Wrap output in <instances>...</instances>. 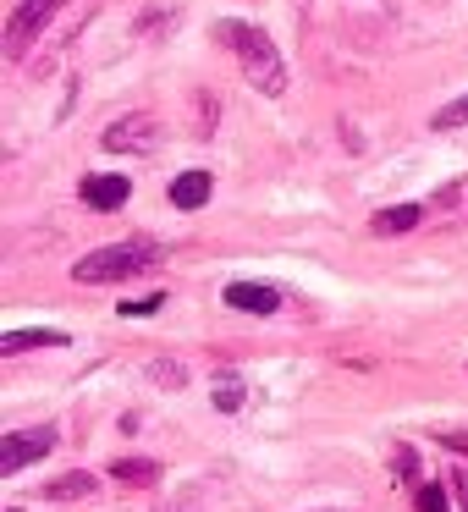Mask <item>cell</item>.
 I'll list each match as a JSON object with an SVG mask.
<instances>
[{
    "label": "cell",
    "instance_id": "9a60e30c",
    "mask_svg": "<svg viewBox=\"0 0 468 512\" xmlns=\"http://www.w3.org/2000/svg\"><path fill=\"white\" fill-rule=\"evenodd\" d=\"M413 512H446V485H419Z\"/></svg>",
    "mask_w": 468,
    "mask_h": 512
},
{
    "label": "cell",
    "instance_id": "2e32d148",
    "mask_svg": "<svg viewBox=\"0 0 468 512\" xmlns=\"http://www.w3.org/2000/svg\"><path fill=\"white\" fill-rule=\"evenodd\" d=\"M419 474V452L413 446H397V479H413Z\"/></svg>",
    "mask_w": 468,
    "mask_h": 512
},
{
    "label": "cell",
    "instance_id": "5b68a950",
    "mask_svg": "<svg viewBox=\"0 0 468 512\" xmlns=\"http://www.w3.org/2000/svg\"><path fill=\"white\" fill-rule=\"evenodd\" d=\"M61 6H67V0H23V6H17V17L6 23V56H12V61L23 56V50H28V39H39V34H45V23L61 12Z\"/></svg>",
    "mask_w": 468,
    "mask_h": 512
},
{
    "label": "cell",
    "instance_id": "277c9868",
    "mask_svg": "<svg viewBox=\"0 0 468 512\" xmlns=\"http://www.w3.org/2000/svg\"><path fill=\"white\" fill-rule=\"evenodd\" d=\"M100 144L111 149V155H149V149L160 144V122L149 111H133V116H122V122L105 127Z\"/></svg>",
    "mask_w": 468,
    "mask_h": 512
},
{
    "label": "cell",
    "instance_id": "4fadbf2b",
    "mask_svg": "<svg viewBox=\"0 0 468 512\" xmlns=\"http://www.w3.org/2000/svg\"><path fill=\"white\" fill-rule=\"evenodd\" d=\"M243 397H248V386L232 375V369L215 375V408H221V413H237V408H243Z\"/></svg>",
    "mask_w": 468,
    "mask_h": 512
},
{
    "label": "cell",
    "instance_id": "8fae6325",
    "mask_svg": "<svg viewBox=\"0 0 468 512\" xmlns=\"http://www.w3.org/2000/svg\"><path fill=\"white\" fill-rule=\"evenodd\" d=\"M23 347H67V336H61V331H6V336H0V353H6V358L23 353Z\"/></svg>",
    "mask_w": 468,
    "mask_h": 512
},
{
    "label": "cell",
    "instance_id": "ba28073f",
    "mask_svg": "<svg viewBox=\"0 0 468 512\" xmlns=\"http://www.w3.org/2000/svg\"><path fill=\"white\" fill-rule=\"evenodd\" d=\"M210 193H215L210 171H182V177L171 182V204H177V210H204Z\"/></svg>",
    "mask_w": 468,
    "mask_h": 512
},
{
    "label": "cell",
    "instance_id": "7a4b0ae2",
    "mask_svg": "<svg viewBox=\"0 0 468 512\" xmlns=\"http://www.w3.org/2000/svg\"><path fill=\"white\" fill-rule=\"evenodd\" d=\"M149 265H160L155 243H105V248H94V254H83L78 265H72V276H78L83 287H100V281H127Z\"/></svg>",
    "mask_w": 468,
    "mask_h": 512
},
{
    "label": "cell",
    "instance_id": "ac0fdd59",
    "mask_svg": "<svg viewBox=\"0 0 468 512\" xmlns=\"http://www.w3.org/2000/svg\"><path fill=\"white\" fill-rule=\"evenodd\" d=\"M441 441H446V446H452V452H468V435H457V430H446V435H441Z\"/></svg>",
    "mask_w": 468,
    "mask_h": 512
},
{
    "label": "cell",
    "instance_id": "7c38bea8",
    "mask_svg": "<svg viewBox=\"0 0 468 512\" xmlns=\"http://www.w3.org/2000/svg\"><path fill=\"white\" fill-rule=\"evenodd\" d=\"M45 496L50 501H72V496H94V479L89 474H61V479H50V485H45Z\"/></svg>",
    "mask_w": 468,
    "mask_h": 512
},
{
    "label": "cell",
    "instance_id": "e0dca14e",
    "mask_svg": "<svg viewBox=\"0 0 468 512\" xmlns=\"http://www.w3.org/2000/svg\"><path fill=\"white\" fill-rule=\"evenodd\" d=\"M155 375L166 380V386H182V369L177 364H155Z\"/></svg>",
    "mask_w": 468,
    "mask_h": 512
},
{
    "label": "cell",
    "instance_id": "6da1fadb",
    "mask_svg": "<svg viewBox=\"0 0 468 512\" xmlns=\"http://www.w3.org/2000/svg\"><path fill=\"white\" fill-rule=\"evenodd\" d=\"M221 39L237 50V61H243V78L254 83L259 94H287V61H281L276 39H270L265 28L243 23V17H226V23H221Z\"/></svg>",
    "mask_w": 468,
    "mask_h": 512
},
{
    "label": "cell",
    "instance_id": "5bb4252c",
    "mask_svg": "<svg viewBox=\"0 0 468 512\" xmlns=\"http://www.w3.org/2000/svg\"><path fill=\"white\" fill-rule=\"evenodd\" d=\"M463 122H468V100H452L446 111H435V116H430L435 133H452V127H463Z\"/></svg>",
    "mask_w": 468,
    "mask_h": 512
},
{
    "label": "cell",
    "instance_id": "8992f818",
    "mask_svg": "<svg viewBox=\"0 0 468 512\" xmlns=\"http://www.w3.org/2000/svg\"><path fill=\"white\" fill-rule=\"evenodd\" d=\"M127 199H133V182L127 177H83V204H89V210L111 215V210H122Z\"/></svg>",
    "mask_w": 468,
    "mask_h": 512
},
{
    "label": "cell",
    "instance_id": "3957f363",
    "mask_svg": "<svg viewBox=\"0 0 468 512\" xmlns=\"http://www.w3.org/2000/svg\"><path fill=\"white\" fill-rule=\"evenodd\" d=\"M50 446H56V430H50V424H34V430H6V435H0V474H23L28 463L50 457Z\"/></svg>",
    "mask_w": 468,
    "mask_h": 512
},
{
    "label": "cell",
    "instance_id": "d6986e66",
    "mask_svg": "<svg viewBox=\"0 0 468 512\" xmlns=\"http://www.w3.org/2000/svg\"><path fill=\"white\" fill-rule=\"evenodd\" d=\"M325 512H336V507H325Z\"/></svg>",
    "mask_w": 468,
    "mask_h": 512
},
{
    "label": "cell",
    "instance_id": "30bf717a",
    "mask_svg": "<svg viewBox=\"0 0 468 512\" xmlns=\"http://www.w3.org/2000/svg\"><path fill=\"white\" fill-rule=\"evenodd\" d=\"M419 215H424V204H391V210L375 215V232H386V237L413 232V226H419Z\"/></svg>",
    "mask_w": 468,
    "mask_h": 512
},
{
    "label": "cell",
    "instance_id": "9c48e42d",
    "mask_svg": "<svg viewBox=\"0 0 468 512\" xmlns=\"http://www.w3.org/2000/svg\"><path fill=\"white\" fill-rule=\"evenodd\" d=\"M111 479L116 485H127V490H149L160 479V468L149 463V457H116L111 463Z\"/></svg>",
    "mask_w": 468,
    "mask_h": 512
},
{
    "label": "cell",
    "instance_id": "52a82bcc",
    "mask_svg": "<svg viewBox=\"0 0 468 512\" xmlns=\"http://www.w3.org/2000/svg\"><path fill=\"white\" fill-rule=\"evenodd\" d=\"M226 303L243 309V314H276L281 309V292L265 287V281H232V287H226Z\"/></svg>",
    "mask_w": 468,
    "mask_h": 512
}]
</instances>
